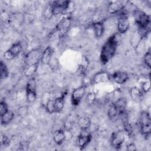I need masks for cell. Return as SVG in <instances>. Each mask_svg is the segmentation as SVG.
Returning a JSON list of instances; mask_svg holds the SVG:
<instances>
[{
  "instance_id": "6da1fadb",
  "label": "cell",
  "mask_w": 151,
  "mask_h": 151,
  "mask_svg": "<svg viewBox=\"0 0 151 151\" xmlns=\"http://www.w3.org/2000/svg\"><path fill=\"white\" fill-rule=\"evenodd\" d=\"M120 35L119 33H116L111 35L102 46L100 57L103 64L107 63L115 55L119 42Z\"/></svg>"
},
{
  "instance_id": "7a4b0ae2",
  "label": "cell",
  "mask_w": 151,
  "mask_h": 151,
  "mask_svg": "<svg viewBox=\"0 0 151 151\" xmlns=\"http://www.w3.org/2000/svg\"><path fill=\"white\" fill-rule=\"evenodd\" d=\"M139 128L141 134L147 137L151 132V119L150 114L147 111H143L140 113L139 117Z\"/></svg>"
},
{
  "instance_id": "3957f363",
  "label": "cell",
  "mask_w": 151,
  "mask_h": 151,
  "mask_svg": "<svg viewBox=\"0 0 151 151\" xmlns=\"http://www.w3.org/2000/svg\"><path fill=\"white\" fill-rule=\"evenodd\" d=\"M133 17L140 29L146 30L148 29L150 23V15L141 10L136 9L133 11Z\"/></svg>"
},
{
  "instance_id": "277c9868",
  "label": "cell",
  "mask_w": 151,
  "mask_h": 151,
  "mask_svg": "<svg viewBox=\"0 0 151 151\" xmlns=\"http://www.w3.org/2000/svg\"><path fill=\"white\" fill-rule=\"evenodd\" d=\"M70 1H55L50 4L53 15L64 14L69 8Z\"/></svg>"
},
{
  "instance_id": "5b68a950",
  "label": "cell",
  "mask_w": 151,
  "mask_h": 151,
  "mask_svg": "<svg viewBox=\"0 0 151 151\" xmlns=\"http://www.w3.org/2000/svg\"><path fill=\"white\" fill-rule=\"evenodd\" d=\"M26 94L29 102H34L37 98V83L34 78H30L26 85Z\"/></svg>"
},
{
  "instance_id": "8992f818",
  "label": "cell",
  "mask_w": 151,
  "mask_h": 151,
  "mask_svg": "<svg viewBox=\"0 0 151 151\" xmlns=\"http://www.w3.org/2000/svg\"><path fill=\"white\" fill-rule=\"evenodd\" d=\"M91 138V134L88 129H81L77 139V145L80 149H83L90 142Z\"/></svg>"
},
{
  "instance_id": "52a82bcc",
  "label": "cell",
  "mask_w": 151,
  "mask_h": 151,
  "mask_svg": "<svg viewBox=\"0 0 151 151\" xmlns=\"http://www.w3.org/2000/svg\"><path fill=\"white\" fill-rule=\"evenodd\" d=\"M126 133L123 130H118L114 132L111 137L110 143L113 147L119 149L125 140Z\"/></svg>"
},
{
  "instance_id": "ba28073f",
  "label": "cell",
  "mask_w": 151,
  "mask_h": 151,
  "mask_svg": "<svg viewBox=\"0 0 151 151\" xmlns=\"http://www.w3.org/2000/svg\"><path fill=\"white\" fill-rule=\"evenodd\" d=\"M86 86L83 85L74 89L73 91L71 96V103L73 105L76 106L78 105L86 94Z\"/></svg>"
},
{
  "instance_id": "9c48e42d",
  "label": "cell",
  "mask_w": 151,
  "mask_h": 151,
  "mask_svg": "<svg viewBox=\"0 0 151 151\" xmlns=\"http://www.w3.org/2000/svg\"><path fill=\"white\" fill-rule=\"evenodd\" d=\"M22 45L19 42L14 44L4 53V58L6 60H12L18 56L22 51Z\"/></svg>"
},
{
  "instance_id": "30bf717a",
  "label": "cell",
  "mask_w": 151,
  "mask_h": 151,
  "mask_svg": "<svg viewBox=\"0 0 151 151\" xmlns=\"http://www.w3.org/2000/svg\"><path fill=\"white\" fill-rule=\"evenodd\" d=\"M130 27V21L124 13L120 15L117 22L118 33L123 34L126 33Z\"/></svg>"
},
{
  "instance_id": "8fae6325",
  "label": "cell",
  "mask_w": 151,
  "mask_h": 151,
  "mask_svg": "<svg viewBox=\"0 0 151 151\" xmlns=\"http://www.w3.org/2000/svg\"><path fill=\"white\" fill-rule=\"evenodd\" d=\"M111 79V75L106 71H101L94 76L93 78V82L94 84H99L102 83H106Z\"/></svg>"
},
{
  "instance_id": "7c38bea8",
  "label": "cell",
  "mask_w": 151,
  "mask_h": 151,
  "mask_svg": "<svg viewBox=\"0 0 151 151\" xmlns=\"http://www.w3.org/2000/svg\"><path fill=\"white\" fill-rule=\"evenodd\" d=\"M111 76V79L117 84H123L125 82L127 81L129 79V76L127 73L124 71H118L114 73Z\"/></svg>"
},
{
  "instance_id": "4fadbf2b",
  "label": "cell",
  "mask_w": 151,
  "mask_h": 151,
  "mask_svg": "<svg viewBox=\"0 0 151 151\" xmlns=\"http://www.w3.org/2000/svg\"><path fill=\"white\" fill-rule=\"evenodd\" d=\"M123 8H124V4L122 1H111L108 5L107 11L109 13L111 14H114L123 10Z\"/></svg>"
},
{
  "instance_id": "5bb4252c",
  "label": "cell",
  "mask_w": 151,
  "mask_h": 151,
  "mask_svg": "<svg viewBox=\"0 0 151 151\" xmlns=\"http://www.w3.org/2000/svg\"><path fill=\"white\" fill-rule=\"evenodd\" d=\"M130 96L134 101L139 103L143 99V92L141 88L137 87H133L130 90Z\"/></svg>"
},
{
  "instance_id": "9a60e30c",
  "label": "cell",
  "mask_w": 151,
  "mask_h": 151,
  "mask_svg": "<svg viewBox=\"0 0 151 151\" xmlns=\"http://www.w3.org/2000/svg\"><path fill=\"white\" fill-rule=\"evenodd\" d=\"M113 104L115 107V108L116 109L118 113H119L120 116L126 111V109L127 106V100L124 97L119 98Z\"/></svg>"
},
{
  "instance_id": "2e32d148",
  "label": "cell",
  "mask_w": 151,
  "mask_h": 151,
  "mask_svg": "<svg viewBox=\"0 0 151 151\" xmlns=\"http://www.w3.org/2000/svg\"><path fill=\"white\" fill-rule=\"evenodd\" d=\"M53 49L51 47H47L44 50L41 57V62L44 65H48L51 59V57L53 54Z\"/></svg>"
},
{
  "instance_id": "e0dca14e",
  "label": "cell",
  "mask_w": 151,
  "mask_h": 151,
  "mask_svg": "<svg viewBox=\"0 0 151 151\" xmlns=\"http://www.w3.org/2000/svg\"><path fill=\"white\" fill-rule=\"evenodd\" d=\"M94 35L96 38H101L104 32V26L102 22L98 21L93 24Z\"/></svg>"
},
{
  "instance_id": "ac0fdd59",
  "label": "cell",
  "mask_w": 151,
  "mask_h": 151,
  "mask_svg": "<svg viewBox=\"0 0 151 151\" xmlns=\"http://www.w3.org/2000/svg\"><path fill=\"white\" fill-rule=\"evenodd\" d=\"M65 138L66 136L65 132L61 129L57 130L53 133L54 141L58 145H61L64 142Z\"/></svg>"
},
{
  "instance_id": "d6986e66",
  "label": "cell",
  "mask_w": 151,
  "mask_h": 151,
  "mask_svg": "<svg viewBox=\"0 0 151 151\" xmlns=\"http://www.w3.org/2000/svg\"><path fill=\"white\" fill-rule=\"evenodd\" d=\"M64 96L65 94H62L54 100L55 113H60L63 110L64 106Z\"/></svg>"
},
{
  "instance_id": "ffe728a7",
  "label": "cell",
  "mask_w": 151,
  "mask_h": 151,
  "mask_svg": "<svg viewBox=\"0 0 151 151\" xmlns=\"http://www.w3.org/2000/svg\"><path fill=\"white\" fill-rule=\"evenodd\" d=\"M107 115L109 119L112 122H116L120 117V114L113 103L110 105L108 109Z\"/></svg>"
},
{
  "instance_id": "44dd1931",
  "label": "cell",
  "mask_w": 151,
  "mask_h": 151,
  "mask_svg": "<svg viewBox=\"0 0 151 151\" xmlns=\"http://www.w3.org/2000/svg\"><path fill=\"white\" fill-rule=\"evenodd\" d=\"M14 118V113L11 110H8L6 113L1 116V122L2 124L5 125L9 123Z\"/></svg>"
},
{
  "instance_id": "7402d4cb",
  "label": "cell",
  "mask_w": 151,
  "mask_h": 151,
  "mask_svg": "<svg viewBox=\"0 0 151 151\" xmlns=\"http://www.w3.org/2000/svg\"><path fill=\"white\" fill-rule=\"evenodd\" d=\"M71 24V19L70 18H64L57 24L56 26V29L57 31H61L67 28Z\"/></svg>"
},
{
  "instance_id": "603a6c76",
  "label": "cell",
  "mask_w": 151,
  "mask_h": 151,
  "mask_svg": "<svg viewBox=\"0 0 151 151\" xmlns=\"http://www.w3.org/2000/svg\"><path fill=\"white\" fill-rule=\"evenodd\" d=\"M90 120L87 117H81L78 121L80 129H88L90 126Z\"/></svg>"
},
{
  "instance_id": "cb8c5ba5",
  "label": "cell",
  "mask_w": 151,
  "mask_h": 151,
  "mask_svg": "<svg viewBox=\"0 0 151 151\" xmlns=\"http://www.w3.org/2000/svg\"><path fill=\"white\" fill-rule=\"evenodd\" d=\"M38 64H39V61H37L36 63H32L31 64H30L29 66H28L25 70V74L27 76H32V74H34V73L35 72V71L37 70L38 66Z\"/></svg>"
},
{
  "instance_id": "d4e9b609",
  "label": "cell",
  "mask_w": 151,
  "mask_h": 151,
  "mask_svg": "<svg viewBox=\"0 0 151 151\" xmlns=\"http://www.w3.org/2000/svg\"><path fill=\"white\" fill-rule=\"evenodd\" d=\"M9 75V72L8 68L6 64L1 61L0 63V78L1 80H2L8 77Z\"/></svg>"
},
{
  "instance_id": "484cf974",
  "label": "cell",
  "mask_w": 151,
  "mask_h": 151,
  "mask_svg": "<svg viewBox=\"0 0 151 151\" xmlns=\"http://www.w3.org/2000/svg\"><path fill=\"white\" fill-rule=\"evenodd\" d=\"M143 60H144V63L145 65L149 68H150L151 66V53L149 50L145 53Z\"/></svg>"
},
{
  "instance_id": "4316f807",
  "label": "cell",
  "mask_w": 151,
  "mask_h": 151,
  "mask_svg": "<svg viewBox=\"0 0 151 151\" xmlns=\"http://www.w3.org/2000/svg\"><path fill=\"white\" fill-rule=\"evenodd\" d=\"M45 109L47 110V111L49 113H55V110H54V100H48L46 106H45Z\"/></svg>"
},
{
  "instance_id": "83f0119b",
  "label": "cell",
  "mask_w": 151,
  "mask_h": 151,
  "mask_svg": "<svg viewBox=\"0 0 151 151\" xmlns=\"http://www.w3.org/2000/svg\"><path fill=\"white\" fill-rule=\"evenodd\" d=\"M9 110L8 105L4 100H1L0 103V114L1 116L4 114Z\"/></svg>"
},
{
  "instance_id": "f1b7e54d",
  "label": "cell",
  "mask_w": 151,
  "mask_h": 151,
  "mask_svg": "<svg viewBox=\"0 0 151 151\" xmlns=\"http://www.w3.org/2000/svg\"><path fill=\"white\" fill-rule=\"evenodd\" d=\"M150 88V84L149 81H146L142 83V86H141V90L143 93L147 92L148 91H149Z\"/></svg>"
},
{
  "instance_id": "f546056e",
  "label": "cell",
  "mask_w": 151,
  "mask_h": 151,
  "mask_svg": "<svg viewBox=\"0 0 151 151\" xmlns=\"http://www.w3.org/2000/svg\"><path fill=\"white\" fill-rule=\"evenodd\" d=\"M10 140L5 135H1V145L4 146H8L9 145Z\"/></svg>"
},
{
  "instance_id": "4dcf8cb0",
  "label": "cell",
  "mask_w": 151,
  "mask_h": 151,
  "mask_svg": "<svg viewBox=\"0 0 151 151\" xmlns=\"http://www.w3.org/2000/svg\"><path fill=\"white\" fill-rule=\"evenodd\" d=\"M127 150L129 151L136 150V147L133 143H130L127 146Z\"/></svg>"
}]
</instances>
